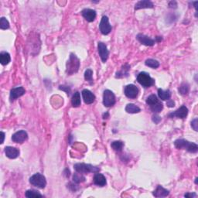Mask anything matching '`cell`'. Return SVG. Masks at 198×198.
Listing matches in <instances>:
<instances>
[{
    "instance_id": "8992f818",
    "label": "cell",
    "mask_w": 198,
    "mask_h": 198,
    "mask_svg": "<svg viewBox=\"0 0 198 198\" xmlns=\"http://www.w3.org/2000/svg\"><path fill=\"white\" fill-rule=\"evenodd\" d=\"M103 104L105 107H112L115 104V96L110 90H105L103 93Z\"/></svg>"
},
{
    "instance_id": "f35d334b",
    "label": "cell",
    "mask_w": 198,
    "mask_h": 198,
    "mask_svg": "<svg viewBox=\"0 0 198 198\" xmlns=\"http://www.w3.org/2000/svg\"><path fill=\"white\" fill-rule=\"evenodd\" d=\"M169 6L170 7V8H176V6H177V4H176V2H173V1H172V2H170V4H169Z\"/></svg>"
},
{
    "instance_id": "d6986e66",
    "label": "cell",
    "mask_w": 198,
    "mask_h": 198,
    "mask_svg": "<svg viewBox=\"0 0 198 198\" xmlns=\"http://www.w3.org/2000/svg\"><path fill=\"white\" fill-rule=\"evenodd\" d=\"M94 184L99 187H104L106 185V179L101 173H96L94 176Z\"/></svg>"
},
{
    "instance_id": "8fae6325",
    "label": "cell",
    "mask_w": 198,
    "mask_h": 198,
    "mask_svg": "<svg viewBox=\"0 0 198 198\" xmlns=\"http://www.w3.org/2000/svg\"><path fill=\"white\" fill-rule=\"evenodd\" d=\"M188 115V109L186 107L185 105H182L180 108L177 109L176 111H175L173 113L170 114L169 116L170 118H174V117H176V118H185Z\"/></svg>"
},
{
    "instance_id": "9c48e42d",
    "label": "cell",
    "mask_w": 198,
    "mask_h": 198,
    "mask_svg": "<svg viewBox=\"0 0 198 198\" xmlns=\"http://www.w3.org/2000/svg\"><path fill=\"white\" fill-rule=\"evenodd\" d=\"M124 92L126 97L131 99H134L138 97V89L135 85H129L125 88Z\"/></svg>"
},
{
    "instance_id": "7402d4cb",
    "label": "cell",
    "mask_w": 198,
    "mask_h": 198,
    "mask_svg": "<svg viewBox=\"0 0 198 198\" xmlns=\"http://www.w3.org/2000/svg\"><path fill=\"white\" fill-rule=\"evenodd\" d=\"M80 95L79 92L74 93V94L73 95L72 99H71V104H72L73 107H79L80 105Z\"/></svg>"
},
{
    "instance_id": "cb8c5ba5",
    "label": "cell",
    "mask_w": 198,
    "mask_h": 198,
    "mask_svg": "<svg viewBox=\"0 0 198 198\" xmlns=\"http://www.w3.org/2000/svg\"><path fill=\"white\" fill-rule=\"evenodd\" d=\"M129 69H130V66H129V65H128V64L124 65V66L122 68L121 71L116 73V76H115V77H118V78H121V77H126V75H125V74H126V76H128Z\"/></svg>"
},
{
    "instance_id": "484cf974",
    "label": "cell",
    "mask_w": 198,
    "mask_h": 198,
    "mask_svg": "<svg viewBox=\"0 0 198 198\" xmlns=\"http://www.w3.org/2000/svg\"><path fill=\"white\" fill-rule=\"evenodd\" d=\"M145 64L147 67L153 68V69H156V68H158L159 67V62L156 60H153V59H148V60H146V62H145Z\"/></svg>"
},
{
    "instance_id": "7c38bea8",
    "label": "cell",
    "mask_w": 198,
    "mask_h": 198,
    "mask_svg": "<svg viewBox=\"0 0 198 198\" xmlns=\"http://www.w3.org/2000/svg\"><path fill=\"white\" fill-rule=\"evenodd\" d=\"M26 92L25 88H23V87H18V88H13L10 91V101H13L16 99H17L18 97H21V96L23 95Z\"/></svg>"
},
{
    "instance_id": "8d00e7d4",
    "label": "cell",
    "mask_w": 198,
    "mask_h": 198,
    "mask_svg": "<svg viewBox=\"0 0 198 198\" xmlns=\"http://www.w3.org/2000/svg\"><path fill=\"white\" fill-rule=\"evenodd\" d=\"M167 105L168 106L169 108H173L175 106V102L173 100H171V99H169V100H167Z\"/></svg>"
},
{
    "instance_id": "2e32d148",
    "label": "cell",
    "mask_w": 198,
    "mask_h": 198,
    "mask_svg": "<svg viewBox=\"0 0 198 198\" xmlns=\"http://www.w3.org/2000/svg\"><path fill=\"white\" fill-rule=\"evenodd\" d=\"M6 156L10 159H16L19 156V150L15 147L12 146H7L5 148Z\"/></svg>"
},
{
    "instance_id": "52a82bcc",
    "label": "cell",
    "mask_w": 198,
    "mask_h": 198,
    "mask_svg": "<svg viewBox=\"0 0 198 198\" xmlns=\"http://www.w3.org/2000/svg\"><path fill=\"white\" fill-rule=\"evenodd\" d=\"M99 29L101 33L104 35H108L112 31V26L109 23L108 16H104L101 18V23L99 24Z\"/></svg>"
},
{
    "instance_id": "ab89813d",
    "label": "cell",
    "mask_w": 198,
    "mask_h": 198,
    "mask_svg": "<svg viewBox=\"0 0 198 198\" xmlns=\"http://www.w3.org/2000/svg\"><path fill=\"white\" fill-rule=\"evenodd\" d=\"M1 134H2V141H1V144H2V143L4 142V138H5V133H4L3 132H2Z\"/></svg>"
},
{
    "instance_id": "6da1fadb",
    "label": "cell",
    "mask_w": 198,
    "mask_h": 198,
    "mask_svg": "<svg viewBox=\"0 0 198 198\" xmlns=\"http://www.w3.org/2000/svg\"><path fill=\"white\" fill-rule=\"evenodd\" d=\"M174 146L178 150H186L192 153H195L198 151V146L196 143L190 142L186 139H177L174 142Z\"/></svg>"
},
{
    "instance_id": "d6a6232c",
    "label": "cell",
    "mask_w": 198,
    "mask_h": 198,
    "mask_svg": "<svg viewBox=\"0 0 198 198\" xmlns=\"http://www.w3.org/2000/svg\"><path fill=\"white\" fill-rule=\"evenodd\" d=\"M92 75H93L92 70L88 69L85 72V79L86 80H88V82H90V84H92V81H93Z\"/></svg>"
},
{
    "instance_id": "9a60e30c",
    "label": "cell",
    "mask_w": 198,
    "mask_h": 198,
    "mask_svg": "<svg viewBox=\"0 0 198 198\" xmlns=\"http://www.w3.org/2000/svg\"><path fill=\"white\" fill-rule=\"evenodd\" d=\"M82 16L86 19L88 22H93L96 18V12L91 9H85L81 12Z\"/></svg>"
},
{
    "instance_id": "f1b7e54d",
    "label": "cell",
    "mask_w": 198,
    "mask_h": 198,
    "mask_svg": "<svg viewBox=\"0 0 198 198\" xmlns=\"http://www.w3.org/2000/svg\"><path fill=\"white\" fill-rule=\"evenodd\" d=\"M163 103L161 101H159L156 104L150 106V109L154 113H159V112H160L163 110Z\"/></svg>"
},
{
    "instance_id": "5bb4252c",
    "label": "cell",
    "mask_w": 198,
    "mask_h": 198,
    "mask_svg": "<svg viewBox=\"0 0 198 198\" xmlns=\"http://www.w3.org/2000/svg\"><path fill=\"white\" fill-rule=\"evenodd\" d=\"M136 39H138V40L142 44H143V45L150 46V47L153 46L155 44V43H156V41H155L154 39H151V38H150L149 36H146V35L142 34V33H139V34L137 35Z\"/></svg>"
},
{
    "instance_id": "f546056e",
    "label": "cell",
    "mask_w": 198,
    "mask_h": 198,
    "mask_svg": "<svg viewBox=\"0 0 198 198\" xmlns=\"http://www.w3.org/2000/svg\"><path fill=\"white\" fill-rule=\"evenodd\" d=\"M25 196L27 197H43V195L41 193H39V192L36 191V190H29L26 192Z\"/></svg>"
},
{
    "instance_id": "44dd1931",
    "label": "cell",
    "mask_w": 198,
    "mask_h": 198,
    "mask_svg": "<svg viewBox=\"0 0 198 198\" xmlns=\"http://www.w3.org/2000/svg\"><path fill=\"white\" fill-rule=\"evenodd\" d=\"M11 60V57L9 53L7 52H2L0 54V62L2 64V65L5 66L7 65Z\"/></svg>"
},
{
    "instance_id": "603a6c76",
    "label": "cell",
    "mask_w": 198,
    "mask_h": 198,
    "mask_svg": "<svg viewBox=\"0 0 198 198\" xmlns=\"http://www.w3.org/2000/svg\"><path fill=\"white\" fill-rule=\"evenodd\" d=\"M126 111L128 112V113L135 114V113H138V112H140V111L141 110H140V109L138 107V106L130 103V104H128L127 105H126Z\"/></svg>"
},
{
    "instance_id": "e0dca14e",
    "label": "cell",
    "mask_w": 198,
    "mask_h": 198,
    "mask_svg": "<svg viewBox=\"0 0 198 198\" xmlns=\"http://www.w3.org/2000/svg\"><path fill=\"white\" fill-rule=\"evenodd\" d=\"M154 7V5H153V2L151 1H149V0H141V1H138L135 6V10H140V9H149V8H153Z\"/></svg>"
},
{
    "instance_id": "e575fe53",
    "label": "cell",
    "mask_w": 198,
    "mask_h": 198,
    "mask_svg": "<svg viewBox=\"0 0 198 198\" xmlns=\"http://www.w3.org/2000/svg\"><path fill=\"white\" fill-rule=\"evenodd\" d=\"M152 120H153V122H155L156 124H158V123H159V122L161 121V117L155 114L153 116V118H152Z\"/></svg>"
},
{
    "instance_id": "ba28073f",
    "label": "cell",
    "mask_w": 198,
    "mask_h": 198,
    "mask_svg": "<svg viewBox=\"0 0 198 198\" xmlns=\"http://www.w3.org/2000/svg\"><path fill=\"white\" fill-rule=\"evenodd\" d=\"M97 50H98V54L103 63H105L109 58V51L107 48V46L105 43L102 42H99L97 44Z\"/></svg>"
},
{
    "instance_id": "1f68e13d",
    "label": "cell",
    "mask_w": 198,
    "mask_h": 198,
    "mask_svg": "<svg viewBox=\"0 0 198 198\" xmlns=\"http://www.w3.org/2000/svg\"><path fill=\"white\" fill-rule=\"evenodd\" d=\"M0 28L2 30H6L10 28V23L5 17H2L0 19Z\"/></svg>"
},
{
    "instance_id": "ac0fdd59",
    "label": "cell",
    "mask_w": 198,
    "mask_h": 198,
    "mask_svg": "<svg viewBox=\"0 0 198 198\" xmlns=\"http://www.w3.org/2000/svg\"><path fill=\"white\" fill-rule=\"evenodd\" d=\"M169 194H170L169 190L163 188V187L160 185L158 186L156 190L153 191V195H154L156 197H165V196H168Z\"/></svg>"
},
{
    "instance_id": "3957f363",
    "label": "cell",
    "mask_w": 198,
    "mask_h": 198,
    "mask_svg": "<svg viewBox=\"0 0 198 198\" xmlns=\"http://www.w3.org/2000/svg\"><path fill=\"white\" fill-rule=\"evenodd\" d=\"M137 80L144 88H150L155 84L154 79L152 78L150 75L146 72H141L137 76Z\"/></svg>"
},
{
    "instance_id": "74e56055",
    "label": "cell",
    "mask_w": 198,
    "mask_h": 198,
    "mask_svg": "<svg viewBox=\"0 0 198 198\" xmlns=\"http://www.w3.org/2000/svg\"><path fill=\"white\" fill-rule=\"evenodd\" d=\"M184 196H185V197H195V196H196V194L194 193H186V194L184 195Z\"/></svg>"
},
{
    "instance_id": "d4e9b609",
    "label": "cell",
    "mask_w": 198,
    "mask_h": 198,
    "mask_svg": "<svg viewBox=\"0 0 198 198\" xmlns=\"http://www.w3.org/2000/svg\"><path fill=\"white\" fill-rule=\"evenodd\" d=\"M159 100L158 99L157 96L156 95V94H151V95H150L149 97H147V99H146V104L148 105L152 106L153 105L156 104L157 102H159Z\"/></svg>"
},
{
    "instance_id": "5b68a950",
    "label": "cell",
    "mask_w": 198,
    "mask_h": 198,
    "mask_svg": "<svg viewBox=\"0 0 198 198\" xmlns=\"http://www.w3.org/2000/svg\"><path fill=\"white\" fill-rule=\"evenodd\" d=\"M74 170L76 172L80 173H88L93 172V173H97L99 172L100 169L97 167H93L91 164H86V163H77L74 166Z\"/></svg>"
},
{
    "instance_id": "60d3db41",
    "label": "cell",
    "mask_w": 198,
    "mask_h": 198,
    "mask_svg": "<svg viewBox=\"0 0 198 198\" xmlns=\"http://www.w3.org/2000/svg\"><path fill=\"white\" fill-rule=\"evenodd\" d=\"M108 116H109V113L104 114V115H103V118H105V117H108Z\"/></svg>"
},
{
    "instance_id": "ffe728a7",
    "label": "cell",
    "mask_w": 198,
    "mask_h": 198,
    "mask_svg": "<svg viewBox=\"0 0 198 198\" xmlns=\"http://www.w3.org/2000/svg\"><path fill=\"white\" fill-rule=\"evenodd\" d=\"M158 95H159V98L163 101H167V100H169L171 97V92H170V90H164L163 89H158Z\"/></svg>"
},
{
    "instance_id": "83f0119b",
    "label": "cell",
    "mask_w": 198,
    "mask_h": 198,
    "mask_svg": "<svg viewBox=\"0 0 198 198\" xmlns=\"http://www.w3.org/2000/svg\"><path fill=\"white\" fill-rule=\"evenodd\" d=\"M189 91H190V86L187 83H183L181 84V85L179 88V94H182V95H186L189 93Z\"/></svg>"
},
{
    "instance_id": "30bf717a",
    "label": "cell",
    "mask_w": 198,
    "mask_h": 198,
    "mask_svg": "<svg viewBox=\"0 0 198 198\" xmlns=\"http://www.w3.org/2000/svg\"><path fill=\"white\" fill-rule=\"evenodd\" d=\"M27 138H28V134H27V132H25V131L23 130L16 132V133L13 134V136H12V140H13L14 142L16 143L23 142Z\"/></svg>"
},
{
    "instance_id": "277c9868",
    "label": "cell",
    "mask_w": 198,
    "mask_h": 198,
    "mask_svg": "<svg viewBox=\"0 0 198 198\" xmlns=\"http://www.w3.org/2000/svg\"><path fill=\"white\" fill-rule=\"evenodd\" d=\"M30 183L34 187L39 189H43L47 185V180L43 175L40 173H35L30 178Z\"/></svg>"
},
{
    "instance_id": "4fadbf2b",
    "label": "cell",
    "mask_w": 198,
    "mask_h": 198,
    "mask_svg": "<svg viewBox=\"0 0 198 198\" xmlns=\"http://www.w3.org/2000/svg\"><path fill=\"white\" fill-rule=\"evenodd\" d=\"M82 97H83L84 101L85 104H92L95 100V96L91 92V91L88 89H85L82 91Z\"/></svg>"
},
{
    "instance_id": "7a4b0ae2",
    "label": "cell",
    "mask_w": 198,
    "mask_h": 198,
    "mask_svg": "<svg viewBox=\"0 0 198 198\" xmlns=\"http://www.w3.org/2000/svg\"><path fill=\"white\" fill-rule=\"evenodd\" d=\"M79 68H80V60L76 57L75 54H71L69 60L67 63V74L71 75V74L77 72Z\"/></svg>"
},
{
    "instance_id": "4dcf8cb0",
    "label": "cell",
    "mask_w": 198,
    "mask_h": 198,
    "mask_svg": "<svg viewBox=\"0 0 198 198\" xmlns=\"http://www.w3.org/2000/svg\"><path fill=\"white\" fill-rule=\"evenodd\" d=\"M85 180V177L82 175V173H75L73 176V181L75 184H80V183L84 182Z\"/></svg>"
},
{
    "instance_id": "d590c367",
    "label": "cell",
    "mask_w": 198,
    "mask_h": 198,
    "mask_svg": "<svg viewBox=\"0 0 198 198\" xmlns=\"http://www.w3.org/2000/svg\"><path fill=\"white\" fill-rule=\"evenodd\" d=\"M60 90H63V91H65L67 92V94H68V95H69L70 94V92H71V89H70V88L69 87H68V86H60Z\"/></svg>"
},
{
    "instance_id": "836d02e7",
    "label": "cell",
    "mask_w": 198,
    "mask_h": 198,
    "mask_svg": "<svg viewBox=\"0 0 198 198\" xmlns=\"http://www.w3.org/2000/svg\"><path fill=\"white\" fill-rule=\"evenodd\" d=\"M197 126H198V120L197 118H194V119L193 120V121L191 122V126L192 128H193V129H194L195 131H198V128H197Z\"/></svg>"
},
{
    "instance_id": "4316f807",
    "label": "cell",
    "mask_w": 198,
    "mask_h": 198,
    "mask_svg": "<svg viewBox=\"0 0 198 198\" xmlns=\"http://www.w3.org/2000/svg\"><path fill=\"white\" fill-rule=\"evenodd\" d=\"M111 146L114 150L117 152H120L122 150V148L124 146V143L122 141H114L113 142H112Z\"/></svg>"
}]
</instances>
